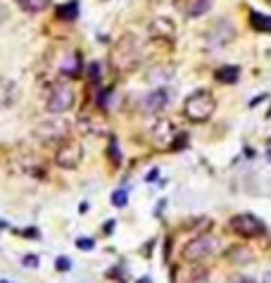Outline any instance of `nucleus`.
<instances>
[{
  "instance_id": "nucleus-25",
  "label": "nucleus",
  "mask_w": 271,
  "mask_h": 283,
  "mask_svg": "<svg viewBox=\"0 0 271 283\" xmlns=\"http://www.w3.org/2000/svg\"><path fill=\"white\" fill-rule=\"evenodd\" d=\"M69 267H72V262L67 260V257H59V260H57V269H59V271H67Z\"/></svg>"
},
{
  "instance_id": "nucleus-21",
  "label": "nucleus",
  "mask_w": 271,
  "mask_h": 283,
  "mask_svg": "<svg viewBox=\"0 0 271 283\" xmlns=\"http://www.w3.org/2000/svg\"><path fill=\"white\" fill-rule=\"evenodd\" d=\"M107 155L112 157L114 167H119V164H122V155H119V148H117V140H114V138H112V143H110V150H107Z\"/></svg>"
},
{
  "instance_id": "nucleus-15",
  "label": "nucleus",
  "mask_w": 271,
  "mask_h": 283,
  "mask_svg": "<svg viewBox=\"0 0 271 283\" xmlns=\"http://www.w3.org/2000/svg\"><path fill=\"white\" fill-rule=\"evenodd\" d=\"M17 8L26 12V15H38V12H43V10L50 8V0H15Z\"/></svg>"
},
{
  "instance_id": "nucleus-8",
  "label": "nucleus",
  "mask_w": 271,
  "mask_h": 283,
  "mask_svg": "<svg viewBox=\"0 0 271 283\" xmlns=\"http://www.w3.org/2000/svg\"><path fill=\"white\" fill-rule=\"evenodd\" d=\"M147 36L153 41H174L176 38V24L169 17H155L147 26Z\"/></svg>"
},
{
  "instance_id": "nucleus-19",
  "label": "nucleus",
  "mask_w": 271,
  "mask_h": 283,
  "mask_svg": "<svg viewBox=\"0 0 271 283\" xmlns=\"http://www.w3.org/2000/svg\"><path fill=\"white\" fill-rule=\"evenodd\" d=\"M214 0H191L188 3V17H202L205 12H209Z\"/></svg>"
},
{
  "instance_id": "nucleus-28",
  "label": "nucleus",
  "mask_w": 271,
  "mask_h": 283,
  "mask_svg": "<svg viewBox=\"0 0 271 283\" xmlns=\"http://www.w3.org/2000/svg\"><path fill=\"white\" fill-rule=\"evenodd\" d=\"M3 19H5V8L0 5V22H3Z\"/></svg>"
},
{
  "instance_id": "nucleus-11",
  "label": "nucleus",
  "mask_w": 271,
  "mask_h": 283,
  "mask_svg": "<svg viewBox=\"0 0 271 283\" xmlns=\"http://www.w3.org/2000/svg\"><path fill=\"white\" fill-rule=\"evenodd\" d=\"M233 36H235V29L231 26L228 22H219V24H214V29L209 31V43L212 45H226V43H231L233 41Z\"/></svg>"
},
{
  "instance_id": "nucleus-12",
  "label": "nucleus",
  "mask_w": 271,
  "mask_h": 283,
  "mask_svg": "<svg viewBox=\"0 0 271 283\" xmlns=\"http://www.w3.org/2000/svg\"><path fill=\"white\" fill-rule=\"evenodd\" d=\"M171 136H174V126H171V122H167V119H160V122L155 124V129H153V140L157 143V146L162 148H171Z\"/></svg>"
},
{
  "instance_id": "nucleus-29",
  "label": "nucleus",
  "mask_w": 271,
  "mask_h": 283,
  "mask_svg": "<svg viewBox=\"0 0 271 283\" xmlns=\"http://www.w3.org/2000/svg\"><path fill=\"white\" fill-rule=\"evenodd\" d=\"M264 283H271V274H266V276H264Z\"/></svg>"
},
{
  "instance_id": "nucleus-13",
  "label": "nucleus",
  "mask_w": 271,
  "mask_h": 283,
  "mask_svg": "<svg viewBox=\"0 0 271 283\" xmlns=\"http://www.w3.org/2000/svg\"><path fill=\"white\" fill-rule=\"evenodd\" d=\"M17 100V83L8 76H0V109L12 107Z\"/></svg>"
},
{
  "instance_id": "nucleus-23",
  "label": "nucleus",
  "mask_w": 271,
  "mask_h": 283,
  "mask_svg": "<svg viewBox=\"0 0 271 283\" xmlns=\"http://www.w3.org/2000/svg\"><path fill=\"white\" fill-rule=\"evenodd\" d=\"M76 247H79V250H93L96 243H93V238H79L76 240Z\"/></svg>"
},
{
  "instance_id": "nucleus-17",
  "label": "nucleus",
  "mask_w": 271,
  "mask_h": 283,
  "mask_svg": "<svg viewBox=\"0 0 271 283\" xmlns=\"http://www.w3.org/2000/svg\"><path fill=\"white\" fill-rule=\"evenodd\" d=\"M76 17H79V3H76V0L65 3V5L57 8V19H62V22H74Z\"/></svg>"
},
{
  "instance_id": "nucleus-27",
  "label": "nucleus",
  "mask_w": 271,
  "mask_h": 283,
  "mask_svg": "<svg viewBox=\"0 0 271 283\" xmlns=\"http://www.w3.org/2000/svg\"><path fill=\"white\" fill-rule=\"evenodd\" d=\"M233 283H257V281H252L248 276H240V278H233Z\"/></svg>"
},
{
  "instance_id": "nucleus-20",
  "label": "nucleus",
  "mask_w": 271,
  "mask_h": 283,
  "mask_svg": "<svg viewBox=\"0 0 271 283\" xmlns=\"http://www.w3.org/2000/svg\"><path fill=\"white\" fill-rule=\"evenodd\" d=\"M228 257L235 262V264H248V262H252V252H250V247H233L231 252H228Z\"/></svg>"
},
{
  "instance_id": "nucleus-9",
  "label": "nucleus",
  "mask_w": 271,
  "mask_h": 283,
  "mask_svg": "<svg viewBox=\"0 0 271 283\" xmlns=\"http://www.w3.org/2000/svg\"><path fill=\"white\" fill-rule=\"evenodd\" d=\"M169 100H171V95H169L167 88H155V91H150V93L145 95L143 107H145V112H150V115H160V112L167 109Z\"/></svg>"
},
{
  "instance_id": "nucleus-7",
  "label": "nucleus",
  "mask_w": 271,
  "mask_h": 283,
  "mask_svg": "<svg viewBox=\"0 0 271 283\" xmlns=\"http://www.w3.org/2000/svg\"><path fill=\"white\" fill-rule=\"evenodd\" d=\"M228 224H231V231L240 238H257L264 233L262 219H257L255 214H235V217H231Z\"/></svg>"
},
{
  "instance_id": "nucleus-2",
  "label": "nucleus",
  "mask_w": 271,
  "mask_h": 283,
  "mask_svg": "<svg viewBox=\"0 0 271 283\" xmlns=\"http://www.w3.org/2000/svg\"><path fill=\"white\" fill-rule=\"evenodd\" d=\"M34 138H36L38 143L45 146V148H59L65 140L72 138V126H69L67 119L52 115L50 119L36 124V129H34Z\"/></svg>"
},
{
  "instance_id": "nucleus-18",
  "label": "nucleus",
  "mask_w": 271,
  "mask_h": 283,
  "mask_svg": "<svg viewBox=\"0 0 271 283\" xmlns=\"http://www.w3.org/2000/svg\"><path fill=\"white\" fill-rule=\"evenodd\" d=\"M250 24H252V29L262 31V34H271V17L269 15L252 12V15H250Z\"/></svg>"
},
{
  "instance_id": "nucleus-22",
  "label": "nucleus",
  "mask_w": 271,
  "mask_h": 283,
  "mask_svg": "<svg viewBox=\"0 0 271 283\" xmlns=\"http://www.w3.org/2000/svg\"><path fill=\"white\" fill-rule=\"evenodd\" d=\"M126 200H129L126 190H114V195H112V203H114V207H124Z\"/></svg>"
},
{
  "instance_id": "nucleus-24",
  "label": "nucleus",
  "mask_w": 271,
  "mask_h": 283,
  "mask_svg": "<svg viewBox=\"0 0 271 283\" xmlns=\"http://www.w3.org/2000/svg\"><path fill=\"white\" fill-rule=\"evenodd\" d=\"M88 74H91V79H93V81H98V79H100V65H98V62H93V65H91V69H88Z\"/></svg>"
},
{
  "instance_id": "nucleus-4",
  "label": "nucleus",
  "mask_w": 271,
  "mask_h": 283,
  "mask_svg": "<svg viewBox=\"0 0 271 283\" xmlns=\"http://www.w3.org/2000/svg\"><path fill=\"white\" fill-rule=\"evenodd\" d=\"M76 102V95H74V88L67 83L65 79L59 81H52L50 83V91H48V98H45V109L50 115H65L74 107Z\"/></svg>"
},
{
  "instance_id": "nucleus-10",
  "label": "nucleus",
  "mask_w": 271,
  "mask_h": 283,
  "mask_svg": "<svg viewBox=\"0 0 271 283\" xmlns=\"http://www.w3.org/2000/svg\"><path fill=\"white\" fill-rule=\"evenodd\" d=\"M57 74L62 79H74L81 74V60H79V52H67L65 60L57 65Z\"/></svg>"
},
{
  "instance_id": "nucleus-6",
  "label": "nucleus",
  "mask_w": 271,
  "mask_h": 283,
  "mask_svg": "<svg viewBox=\"0 0 271 283\" xmlns=\"http://www.w3.org/2000/svg\"><path fill=\"white\" fill-rule=\"evenodd\" d=\"M81 160H83V148L76 140H65L59 148H55V164L59 169H79Z\"/></svg>"
},
{
  "instance_id": "nucleus-14",
  "label": "nucleus",
  "mask_w": 271,
  "mask_h": 283,
  "mask_svg": "<svg viewBox=\"0 0 271 283\" xmlns=\"http://www.w3.org/2000/svg\"><path fill=\"white\" fill-rule=\"evenodd\" d=\"M79 131L83 133V136H103V133H107V126H105V122H100V119H88V117H83L79 122Z\"/></svg>"
},
{
  "instance_id": "nucleus-26",
  "label": "nucleus",
  "mask_w": 271,
  "mask_h": 283,
  "mask_svg": "<svg viewBox=\"0 0 271 283\" xmlns=\"http://www.w3.org/2000/svg\"><path fill=\"white\" fill-rule=\"evenodd\" d=\"M24 264H26V267H38V257H36V254H34V257L29 254V257L24 260Z\"/></svg>"
},
{
  "instance_id": "nucleus-3",
  "label": "nucleus",
  "mask_w": 271,
  "mask_h": 283,
  "mask_svg": "<svg viewBox=\"0 0 271 283\" xmlns=\"http://www.w3.org/2000/svg\"><path fill=\"white\" fill-rule=\"evenodd\" d=\"M214 109H217V100H214V95L209 93L207 88H200V91L191 93L184 102L186 119H191V122H195V124L207 122V119L214 115Z\"/></svg>"
},
{
  "instance_id": "nucleus-5",
  "label": "nucleus",
  "mask_w": 271,
  "mask_h": 283,
  "mask_svg": "<svg viewBox=\"0 0 271 283\" xmlns=\"http://www.w3.org/2000/svg\"><path fill=\"white\" fill-rule=\"evenodd\" d=\"M217 247H219V240L214 238V236H209V233H200V236H195L193 240H188L184 245V260L191 262V264H198V262L207 260V257H212L214 252H217Z\"/></svg>"
},
{
  "instance_id": "nucleus-1",
  "label": "nucleus",
  "mask_w": 271,
  "mask_h": 283,
  "mask_svg": "<svg viewBox=\"0 0 271 283\" xmlns=\"http://www.w3.org/2000/svg\"><path fill=\"white\" fill-rule=\"evenodd\" d=\"M143 62V43L138 36L133 34H124L117 43L112 45L110 52V65L114 67V72L119 74H131L136 72Z\"/></svg>"
},
{
  "instance_id": "nucleus-16",
  "label": "nucleus",
  "mask_w": 271,
  "mask_h": 283,
  "mask_svg": "<svg viewBox=\"0 0 271 283\" xmlns=\"http://www.w3.org/2000/svg\"><path fill=\"white\" fill-rule=\"evenodd\" d=\"M214 76H217V81H221V83H235L238 76H240V69L233 65H226V67H219Z\"/></svg>"
}]
</instances>
